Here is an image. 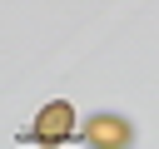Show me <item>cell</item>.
Here are the masks:
<instances>
[{
  "label": "cell",
  "instance_id": "6da1fadb",
  "mask_svg": "<svg viewBox=\"0 0 159 149\" xmlns=\"http://www.w3.org/2000/svg\"><path fill=\"white\" fill-rule=\"evenodd\" d=\"M70 129H75V109H70L65 99L45 104V109H40V119H35V134H40L45 144H60V139H70Z\"/></svg>",
  "mask_w": 159,
  "mask_h": 149
},
{
  "label": "cell",
  "instance_id": "7a4b0ae2",
  "mask_svg": "<svg viewBox=\"0 0 159 149\" xmlns=\"http://www.w3.org/2000/svg\"><path fill=\"white\" fill-rule=\"evenodd\" d=\"M84 139H89V144H104V149H119V144H129V124H124V119L99 114V119H89V124H84Z\"/></svg>",
  "mask_w": 159,
  "mask_h": 149
}]
</instances>
